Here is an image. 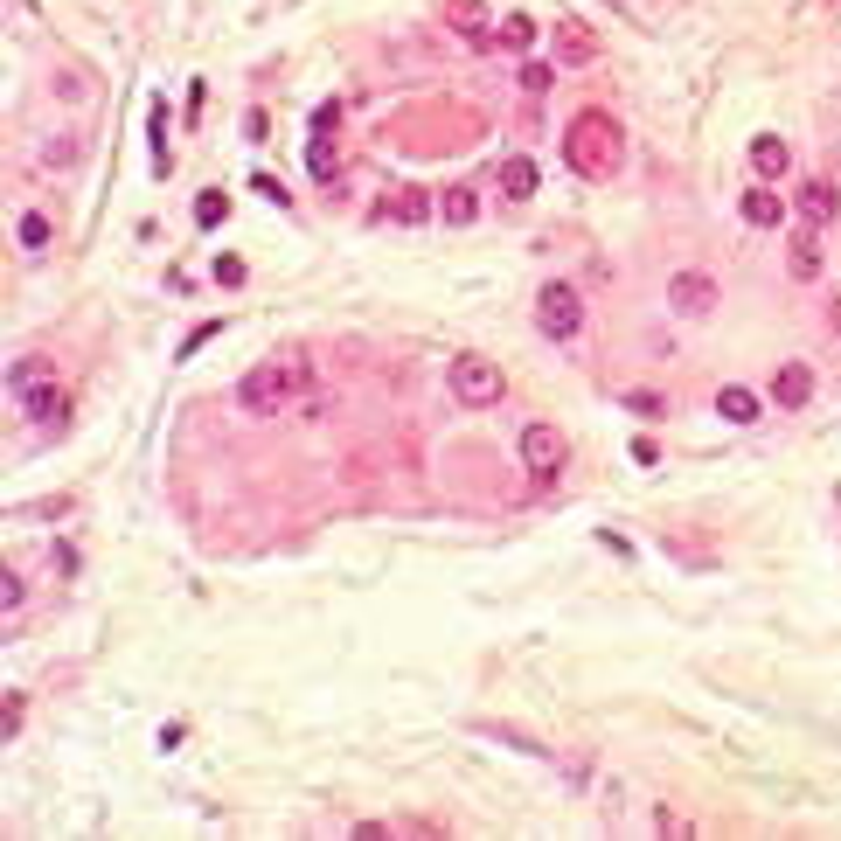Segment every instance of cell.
I'll use <instances>...</instances> for the list:
<instances>
[{
	"label": "cell",
	"mask_w": 841,
	"mask_h": 841,
	"mask_svg": "<svg viewBox=\"0 0 841 841\" xmlns=\"http://www.w3.org/2000/svg\"><path fill=\"white\" fill-rule=\"evenodd\" d=\"M313 383V369H306V355H272V362H258L251 376H237V411L244 418H279L292 411V397Z\"/></svg>",
	"instance_id": "obj_1"
},
{
	"label": "cell",
	"mask_w": 841,
	"mask_h": 841,
	"mask_svg": "<svg viewBox=\"0 0 841 841\" xmlns=\"http://www.w3.org/2000/svg\"><path fill=\"white\" fill-rule=\"evenodd\" d=\"M563 160H570L577 174L605 181V174H612V160H619V133H612V119H605V112H584V119H570Z\"/></svg>",
	"instance_id": "obj_2"
},
{
	"label": "cell",
	"mask_w": 841,
	"mask_h": 841,
	"mask_svg": "<svg viewBox=\"0 0 841 841\" xmlns=\"http://www.w3.org/2000/svg\"><path fill=\"white\" fill-rule=\"evenodd\" d=\"M445 390L459 397V411H494V404L508 397V376H501V362H487V355H459V362L445 369Z\"/></svg>",
	"instance_id": "obj_3"
},
{
	"label": "cell",
	"mask_w": 841,
	"mask_h": 841,
	"mask_svg": "<svg viewBox=\"0 0 841 841\" xmlns=\"http://www.w3.org/2000/svg\"><path fill=\"white\" fill-rule=\"evenodd\" d=\"M536 327H543L550 341H577V334H584V292L550 279L543 292H536Z\"/></svg>",
	"instance_id": "obj_4"
},
{
	"label": "cell",
	"mask_w": 841,
	"mask_h": 841,
	"mask_svg": "<svg viewBox=\"0 0 841 841\" xmlns=\"http://www.w3.org/2000/svg\"><path fill=\"white\" fill-rule=\"evenodd\" d=\"M515 452H522V473H536V480H557L563 466H570V438H563L557 424H522V438H515Z\"/></svg>",
	"instance_id": "obj_5"
},
{
	"label": "cell",
	"mask_w": 841,
	"mask_h": 841,
	"mask_svg": "<svg viewBox=\"0 0 841 841\" xmlns=\"http://www.w3.org/2000/svg\"><path fill=\"white\" fill-rule=\"evenodd\" d=\"M668 306H675L682 320H702V313H716V279H709L702 265H682V272L668 279Z\"/></svg>",
	"instance_id": "obj_6"
},
{
	"label": "cell",
	"mask_w": 841,
	"mask_h": 841,
	"mask_svg": "<svg viewBox=\"0 0 841 841\" xmlns=\"http://www.w3.org/2000/svg\"><path fill=\"white\" fill-rule=\"evenodd\" d=\"M445 28H452L459 42H473V49L494 42V14H487V0H445Z\"/></svg>",
	"instance_id": "obj_7"
},
{
	"label": "cell",
	"mask_w": 841,
	"mask_h": 841,
	"mask_svg": "<svg viewBox=\"0 0 841 841\" xmlns=\"http://www.w3.org/2000/svg\"><path fill=\"white\" fill-rule=\"evenodd\" d=\"M793 209H800L807 230H828V223L841 216V188H835V181H807V188L793 195Z\"/></svg>",
	"instance_id": "obj_8"
},
{
	"label": "cell",
	"mask_w": 841,
	"mask_h": 841,
	"mask_svg": "<svg viewBox=\"0 0 841 841\" xmlns=\"http://www.w3.org/2000/svg\"><path fill=\"white\" fill-rule=\"evenodd\" d=\"M772 404H779V411H807V404H814V369H807V362H779Z\"/></svg>",
	"instance_id": "obj_9"
},
{
	"label": "cell",
	"mask_w": 841,
	"mask_h": 841,
	"mask_svg": "<svg viewBox=\"0 0 841 841\" xmlns=\"http://www.w3.org/2000/svg\"><path fill=\"white\" fill-rule=\"evenodd\" d=\"M21 418H35V424H63L70 418V390L49 376V383H35V390H21Z\"/></svg>",
	"instance_id": "obj_10"
},
{
	"label": "cell",
	"mask_w": 841,
	"mask_h": 841,
	"mask_svg": "<svg viewBox=\"0 0 841 841\" xmlns=\"http://www.w3.org/2000/svg\"><path fill=\"white\" fill-rule=\"evenodd\" d=\"M376 216H383V223H404V230H411V223H424V216H438V202H431L424 188H390Z\"/></svg>",
	"instance_id": "obj_11"
},
{
	"label": "cell",
	"mask_w": 841,
	"mask_h": 841,
	"mask_svg": "<svg viewBox=\"0 0 841 841\" xmlns=\"http://www.w3.org/2000/svg\"><path fill=\"white\" fill-rule=\"evenodd\" d=\"M821 230H793V251H786V272H793V285H814L821 279Z\"/></svg>",
	"instance_id": "obj_12"
},
{
	"label": "cell",
	"mask_w": 841,
	"mask_h": 841,
	"mask_svg": "<svg viewBox=\"0 0 841 841\" xmlns=\"http://www.w3.org/2000/svg\"><path fill=\"white\" fill-rule=\"evenodd\" d=\"M744 223H751V230H779V223H786V195H772V181L744 188Z\"/></svg>",
	"instance_id": "obj_13"
},
{
	"label": "cell",
	"mask_w": 841,
	"mask_h": 841,
	"mask_svg": "<svg viewBox=\"0 0 841 841\" xmlns=\"http://www.w3.org/2000/svg\"><path fill=\"white\" fill-rule=\"evenodd\" d=\"M786 167H793V146L779 140V133H758V140H751V174H758V181H779Z\"/></svg>",
	"instance_id": "obj_14"
},
{
	"label": "cell",
	"mask_w": 841,
	"mask_h": 841,
	"mask_svg": "<svg viewBox=\"0 0 841 841\" xmlns=\"http://www.w3.org/2000/svg\"><path fill=\"white\" fill-rule=\"evenodd\" d=\"M494 49H508V56H529V49H536V21H529L522 7H515V14H501V21H494Z\"/></svg>",
	"instance_id": "obj_15"
},
{
	"label": "cell",
	"mask_w": 841,
	"mask_h": 841,
	"mask_svg": "<svg viewBox=\"0 0 841 841\" xmlns=\"http://www.w3.org/2000/svg\"><path fill=\"white\" fill-rule=\"evenodd\" d=\"M536 181H543V174H536V160H529V153H508V160H501V195H508V202H529V195H536Z\"/></svg>",
	"instance_id": "obj_16"
},
{
	"label": "cell",
	"mask_w": 841,
	"mask_h": 841,
	"mask_svg": "<svg viewBox=\"0 0 841 841\" xmlns=\"http://www.w3.org/2000/svg\"><path fill=\"white\" fill-rule=\"evenodd\" d=\"M557 63H598V42L584 35V21H557Z\"/></svg>",
	"instance_id": "obj_17"
},
{
	"label": "cell",
	"mask_w": 841,
	"mask_h": 841,
	"mask_svg": "<svg viewBox=\"0 0 841 841\" xmlns=\"http://www.w3.org/2000/svg\"><path fill=\"white\" fill-rule=\"evenodd\" d=\"M716 418H730V424H758V390H744V383L716 390Z\"/></svg>",
	"instance_id": "obj_18"
},
{
	"label": "cell",
	"mask_w": 841,
	"mask_h": 841,
	"mask_svg": "<svg viewBox=\"0 0 841 841\" xmlns=\"http://www.w3.org/2000/svg\"><path fill=\"white\" fill-rule=\"evenodd\" d=\"M438 216H445L452 230H466V223L480 216V195H473V188H445V195H438Z\"/></svg>",
	"instance_id": "obj_19"
},
{
	"label": "cell",
	"mask_w": 841,
	"mask_h": 841,
	"mask_svg": "<svg viewBox=\"0 0 841 841\" xmlns=\"http://www.w3.org/2000/svg\"><path fill=\"white\" fill-rule=\"evenodd\" d=\"M56 376V362H42V355H21V362H7V390L21 397V390H35V383H49Z\"/></svg>",
	"instance_id": "obj_20"
},
{
	"label": "cell",
	"mask_w": 841,
	"mask_h": 841,
	"mask_svg": "<svg viewBox=\"0 0 841 841\" xmlns=\"http://www.w3.org/2000/svg\"><path fill=\"white\" fill-rule=\"evenodd\" d=\"M515 84H522V98H550V84H557V70H550V63H536V56H529V63H522V77H515Z\"/></svg>",
	"instance_id": "obj_21"
},
{
	"label": "cell",
	"mask_w": 841,
	"mask_h": 841,
	"mask_svg": "<svg viewBox=\"0 0 841 841\" xmlns=\"http://www.w3.org/2000/svg\"><path fill=\"white\" fill-rule=\"evenodd\" d=\"M21 605H28V577H21V570H14V563H7V570H0V612H7V619H14V612H21Z\"/></svg>",
	"instance_id": "obj_22"
},
{
	"label": "cell",
	"mask_w": 841,
	"mask_h": 841,
	"mask_svg": "<svg viewBox=\"0 0 841 841\" xmlns=\"http://www.w3.org/2000/svg\"><path fill=\"white\" fill-rule=\"evenodd\" d=\"M223 216H230V195H223V188H209V195L195 202V223H202V230H216Z\"/></svg>",
	"instance_id": "obj_23"
},
{
	"label": "cell",
	"mask_w": 841,
	"mask_h": 841,
	"mask_svg": "<svg viewBox=\"0 0 841 841\" xmlns=\"http://www.w3.org/2000/svg\"><path fill=\"white\" fill-rule=\"evenodd\" d=\"M21 723H28V702H21V689H7V702H0V730H7V744H14Z\"/></svg>",
	"instance_id": "obj_24"
},
{
	"label": "cell",
	"mask_w": 841,
	"mask_h": 841,
	"mask_svg": "<svg viewBox=\"0 0 841 841\" xmlns=\"http://www.w3.org/2000/svg\"><path fill=\"white\" fill-rule=\"evenodd\" d=\"M21 244H28V251H42V244H49V216H42V209H28V216H21Z\"/></svg>",
	"instance_id": "obj_25"
},
{
	"label": "cell",
	"mask_w": 841,
	"mask_h": 841,
	"mask_svg": "<svg viewBox=\"0 0 841 841\" xmlns=\"http://www.w3.org/2000/svg\"><path fill=\"white\" fill-rule=\"evenodd\" d=\"M306 160H313V174H320V181H334V167H341L334 140H313V153H306Z\"/></svg>",
	"instance_id": "obj_26"
},
{
	"label": "cell",
	"mask_w": 841,
	"mask_h": 841,
	"mask_svg": "<svg viewBox=\"0 0 841 841\" xmlns=\"http://www.w3.org/2000/svg\"><path fill=\"white\" fill-rule=\"evenodd\" d=\"M77 153H84L77 140H70V146H63V140H49V146H42V167H77Z\"/></svg>",
	"instance_id": "obj_27"
},
{
	"label": "cell",
	"mask_w": 841,
	"mask_h": 841,
	"mask_svg": "<svg viewBox=\"0 0 841 841\" xmlns=\"http://www.w3.org/2000/svg\"><path fill=\"white\" fill-rule=\"evenodd\" d=\"M654 835H689V814H675V807H661V814H654Z\"/></svg>",
	"instance_id": "obj_28"
},
{
	"label": "cell",
	"mask_w": 841,
	"mask_h": 841,
	"mask_svg": "<svg viewBox=\"0 0 841 841\" xmlns=\"http://www.w3.org/2000/svg\"><path fill=\"white\" fill-rule=\"evenodd\" d=\"M626 411H640V418H654V411H661V397H654V390H626Z\"/></svg>",
	"instance_id": "obj_29"
},
{
	"label": "cell",
	"mask_w": 841,
	"mask_h": 841,
	"mask_svg": "<svg viewBox=\"0 0 841 841\" xmlns=\"http://www.w3.org/2000/svg\"><path fill=\"white\" fill-rule=\"evenodd\" d=\"M216 279H223V285H244V258H216Z\"/></svg>",
	"instance_id": "obj_30"
}]
</instances>
